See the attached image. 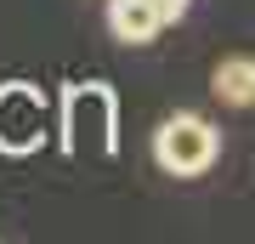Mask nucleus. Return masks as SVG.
Instances as JSON below:
<instances>
[{
    "label": "nucleus",
    "mask_w": 255,
    "mask_h": 244,
    "mask_svg": "<svg viewBox=\"0 0 255 244\" xmlns=\"http://www.w3.org/2000/svg\"><path fill=\"white\" fill-rule=\"evenodd\" d=\"M46 136V97L34 85H0V154H34Z\"/></svg>",
    "instance_id": "obj_2"
},
{
    "label": "nucleus",
    "mask_w": 255,
    "mask_h": 244,
    "mask_svg": "<svg viewBox=\"0 0 255 244\" xmlns=\"http://www.w3.org/2000/svg\"><path fill=\"white\" fill-rule=\"evenodd\" d=\"M108 28H114V40H125V45H147L164 28V17H159L153 0H108Z\"/></svg>",
    "instance_id": "obj_4"
},
{
    "label": "nucleus",
    "mask_w": 255,
    "mask_h": 244,
    "mask_svg": "<svg viewBox=\"0 0 255 244\" xmlns=\"http://www.w3.org/2000/svg\"><path fill=\"white\" fill-rule=\"evenodd\" d=\"M63 131H68V148L85 131H97V148H114V91L108 85H74L63 97Z\"/></svg>",
    "instance_id": "obj_3"
},
{
    "label": "nucleus",
    "mask_w": 255,
    "mask_h": 244,
    "mask_svg": "<svg viewBox=\"0 0 255 244\" xmlns=\"http://www.w3.org/2000/svg\"><path fill=\"white\" fill-rule=\"evenodd\" d=\"M153 6H159V17H164V23H176V17H187L193 0H153Z\"/></svg>",
    "instance_id": "obj_6"
},
{
    "label": "nucleus",
    "mask_w": 255,
    "mask_h": 244,
    "mask_svg": "<svg viewBox=\"0 0 255 244\" xmlns=\"http://www.w3.org/2000/svg\"><path fill=\"white\" fill-rule=\"evenodd\" d=\"M210 91L227 108H255V57H221L210 74Z\"/></svg>",
    "instance_id": "obj_5"
},
{
    "label": "nucleus",
    "mask_w": 255,
    "mask_h": 244,
    "mask_svg": "<svg viewBox=\"0 0 255 244\" xmlns=\"http://www.w3.org/2000/svg\"><path fill=\"white\" fill-rule=\"evenodd\" d=\"M221 154V131L204 114H170L153 131V159L164 176H204Z\"/></svg>",
    "instance_id": "obj_1"
}]
</instances>
